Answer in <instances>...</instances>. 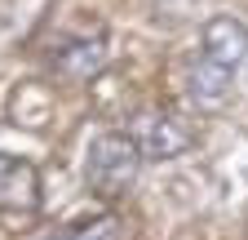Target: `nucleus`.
I'll return each mask as SVG.
<instances>
[{"label": "nucleus", "mask_w": 248, "mask_h": 240, "mask_svg": "<svg viewBox=\"0 0 248 240\" xmlns=\"http://www.w3.org/2000/svg\"><path fill=\"white\" fill-rule=\"evenodd\" d=\"M111 63V45H107V32H76V36H62L49 53V67L53 76L71 80V85H84L93 80L102 67Z\"/></svg>", "instance_id": "obj_3"}, {"label": "nucleus", "mask_w": 248, "mask_h": 240, "mask_svg": "<svg viewBox=\"0 0 248 240\" xmlns=\"http://www.w3.org/2000/svg\"><path fill=\"white\" fill-rule=\"evenodd\" d=\"M138 169H142V152L129 129H107L89 142V156H84V183L93 196L102 200H120L138 183Z\"/></svg>", "instance_id": "obj_1"}, {"label": "nucleus", "mask_w": 248, "mask_h": 240, "mask_svg": "<svg viewBox=\"0 0 248 240\" xmlns=\"http://www.w3.org/2000/svg\"><path fill=\"white\" fill-rule=\"evenodd\" d=\"M40 169L31 165L27 156L0 152V214L5 218H31L40 214Z\"/></svg>", "instance_id": "obj_4"}, {"label": "nucleus", "mask_w": 248, "mask_h": 240, "mask_svg": "<svg viewBox=\"0 0 248 240\" xmlns=\"http://www.w3.org/2000/svg\"><path fill=\"white\" fill-rule=\"evenodd\" d=\"M200 58L222 71H239L248 58V22H239L235 14H217L204 22L200 32Z\"/></svg>", "instance_id": "obj_5"}, {"label": "nucleus", "mask_w": 248, "mask_h": 240, "mask_svg": "<svg viewBox=\"0 0 248 240\" xmlns=\"http://www.w3.org/2000/svg\"><path fill=\"white\" fill-rule=\"evenodd\" d=\"M129 134L138 142L142 160H177V156H186L195 147V129L186 125L177 111H169V107L142 111L133 125H129Z\"/></svg>", "instance_id": "obj_2"}, {"label": "nucleus", "mask_w": 248, "mask_h": 240, "mask_svg": "<svg viewBox=\"0 0 248 240\" xmlns=\"http://www.w3.org/2000/svg\"><path fill=\"white\" fill-rule=\"evenodd\" d=\"M45 240H129V223H124L115 209H102V214H84V218L62 223Z\"/></svg>", "instance_id": "obj_6"}, {"label": "nucleus", "mask_w": 248, "mask_h": 240, "mask_svg": "<svg viewBox=\"0 0 248 240\" xmlns=\"http://www.w3.org/2000/svg\"><path fill=\"white\" fill-rule=\"evenodd\" d=\"M231 80H235V71H222V67L204 63L200 53L191 58V71H186V89H191V98H195L200 107H222V103L231 98Z\"/></svg>", "instance_id": "obj_7"}]
</instances>
